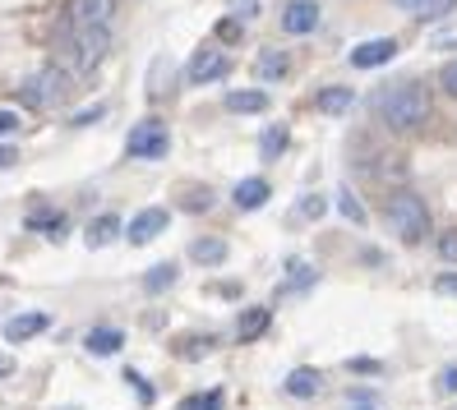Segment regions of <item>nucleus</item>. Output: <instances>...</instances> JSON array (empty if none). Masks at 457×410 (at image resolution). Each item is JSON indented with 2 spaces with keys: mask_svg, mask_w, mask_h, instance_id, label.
Segmentation results:
<instances>
[{
  "mask_svg": "<svg viewBox=\"0 0 457 410\" xmlns=\"http://www.w3.org/2000/svg\"><path fill=\"white\" fill-rule=\"evenodd\" d=\"M106 51H112V29H97V33L61 29L56 33V61L51 65H61L70 78H84V74H93L106 61Z\"/></svg>",
  "mask_w": 457,
  "mask_h": 410,
  "instance_id": "nucleus-1",
  "label": "nucleus"
},
{
  "mask_svg": "<svg viewBox=\"0 0 457 410\" xmlns=\"http://www.w3.org/2000/svg\"><path fill=\"white\" fill-rule=\"evenodd\" d=\"M374 111H379V120L388 129H416L429 120V93H425V84L402 78V84H393L374 97Z\"/></svg>",
  "mask_w": 457,
  "mask_h": 410,
  "instance_id": "nucleus-2",
  "label": "nucleus"
},
{
  "mask_svg": "<svg viewBox=\"0 0 457 410\" xmlns=\"http://www.w3.org/2000/svg\"><path fill=\"white\" fill-rule=\"evenodd\" d=\"M384 217H388V231H393L402 244H420L425 231H429V212H425V203L411 194V189H397V194H388Z\"/></svg>",
  "mask_w": 457,
  "mask_h": 410,
  "instance_id": "nucleus-3",
  "label": "nucleus"
},
{
  "mask_svg": "<svg viewBox=\"0 0 457 410\" xmlns=\"http://www.w3.org/2000/svg\"><path fill=\"white\" fill-rule=\"evenodd\" d=\"M70 88H74V78L61 65H46V70H37L33 78L19 84V102L29 106V111H51V106H61L70 97Z\"/></svg>",
  "mask_w": 457,
  "mask_h": 410,
  "instance_id": "nucleus-4",
  "label": "nucleus"
},
{
  "mask_svg": "<svg viewBox=\"0 0 457 410\" xmlns=\"http://www.w3.org/2000/svg\"><path fill=\"white\" fill-rule=\"evenodd\" d=\"M125 152H129L134 161H162V157L171 152L167 125H162V120H139V125L129 129V139H125Z\"/></svg>",
  "mask_w": 457,
  "mask_h": 410,
  "instance_id": "nucleus-5",
  "label": "nucleus"
},
{
  "mask_svg": "<svg viewBox=\"0 0 457 410\" xmlns=\"http://www.w3.org/2000/svg\"><path fill=\"white\" fill-rule=\"evenodd\" d=\"M112 10H116V0H70V10H65V29H79V33L112 29Z\"/></svg>",
  "mask_w": 457,
  "mask_h": 410,
  "instance_id": "nucleus-6",
  "label": "nucleus"
},
{
  "mask_svg": "<svg viewBox=\"0 0 457 410\" xmlns=\"http://www.w3.org/2000/svg\"><path fill=\"white\" fill-rule=\"evenodd\" d=\"M227 74H231V56L222 46H199L190 56V65H185V78H190V84H218V78H227Z\"/></svg>",
  "mask_w": 457,
  "mask_h": 410,
  "instance_id": "nucleus-7",
  "label": "nucleus"
},
{
  "mask_svg": "<svg viewBox=\"0 0 457 410\" xmlns=\"http://www.w3.org/2000/svg\"><path fill=\"white\" fill-rule=\"evenodd\" d=\"M162 231H167V208H144V212L125 226V240H129V244H148V240H157Z\"/></svg>",
  "mask_w": 457,
  "mask_h": 410,
  "instance_id": "nucleus-8",
  "label": "nucleus"
},
{
  "mask_svg": "<svg viewBox=\"0 0 457 410\" xmlns=\"http://www.w3.org/2000/svg\"><path fill=\"white\" fill-rule=\"evenodd\" d=\"M282 29H287L291 37L314 33V29H319V5H314V0H291V5L282 10Z\"/></svg>",
  "mask_w": 457,
  "mask_h": 410,
  "instance_id": "nucleus-9",
  "label": "nucleus"
},
{
  "mask_svg": "<svg viewBox=\"0 0 457 410\" xmlns=\"http://www.w3.org/2000/svg\"><path fill=\"white\" fill-rule=\"evenodd\" d=\"M393 56H397V42L393 37H374V42H361L352 51V65L356 70H374V65H388Z\"/></svg>",
  "mask_w": 457,
  "mask_h": 410,
  "instance_id": "nucleus-10",
  "label": "nucleus"
},
{
  "mask_svg": "<svg viewBox=\"0 0 457 410\" xmlns=\"http://www.w3.org/2000/svg\"><path fill=\"white\" fill-rule=\"evenodd\" d=\"M268 194H273V189H268V180L250 176V180H240V184H236L231 203H236L240 212H254V208H263V203H268Z\"/></svg>",
  "mask_w": 457,
  "mask_h": 410,
  "instance_id": "nucleus-11",
  "label": "nucleus"
},
{
  "mask_svg": "<svg viewBox=\"0 0 457 410\" xmlns=\"http://www.w3.org/2000/svg\"><path fill=\"white\" fill-rule=\"evenodd\" d=\"M120 231H125V226H120V217H116V212H102V217H93V222H88L84 240H88V250H102V244H112Z\"/></svg>",
  "mask_w": 457,
  "mask_h": 410,
  "instance_id": "nucleus-12",
  "label": "nucleus"
},
{
  "mask_svg": "<svg viewBox=\"0 0 457 410\" xmlns=\"http://www.w3.org/2000/svg\"><path fill=\"white\" fill-rule=\"evenodd\" d=\"M227 111L259 116V111H268V93L263 88H236V93H227Z\"/></svg>",
  "mask_w": 457,
  "mask_h": 410,
  "instance_id": "nucleus-13",
  "label": "nucleus"
},
{
  "mask_svg": "<svg viewBox=\"0 0 457 410\" xmlns=\"http://www.w3.org/2000/svg\"><path fill=\"white\" fill-rule=\"evenodd\" d=\"M46 327H51V318L46 314H14L10 323H5V337L10 341H29V337H37V332H46Z\"/></svg>",
  "mask_w": 457,
  "mask_h": 410,
  "instance_id": "nucleus-14",
  "label": "nucleus"
},
{
  "mask_svg": "<svg viewBox=\"0 0 457 410\" xmlns=\"http://www.w3.org/2000/svg\"><path fill=\"white\" fill-rule=\"evenodd\" d=\"M287 70H291L287 51H259V61H254V78H259V84H278Z\"/></svg>",
  "mask_w": 457,
  "mask_h": 410,
  "instance_id": "nucleus-15",
  "label": "nucleus"
},
{
  "mask_svg": "<svg viewBox=\"0 0 457 410\" xmlns=\"http://www.w3.org/2000/svg\"><path fill=\"white\" fill-rule=\"evenodd\" d=\"M268 323H273V314H268V309H245V314H240V323H236V341H259L263 332H268Z\"/></svg>",
  "mask_w": 457,
  "mask_h": 410,
  "instance_id": "nucleus-16",
  "label": "nucleus"
},
{
  "mask_svg": "<svg viewBox=\"0 0 457 410\" xmlns=\"http://www.w3.org/2000/svg\"><path fill=\"white\" fill-rule=\"evenodd\" d=\"M84 346H88V355H116L125 346V332L120 327H93V332L84 337Z\"/></svg>",
  "mask_w": 457,
  "mask_h": 410,
  "instance_id": "nucleus-17",
  "label": "nucleus"
},
{
  "mask_svg": "<svg viewBox=\"0 0 457 410\" xmlns=\"http://www.w3.org/2000/svg\"><path fill=\"white\" fill-rule=\"evenodd\" d=\"M319 388H324V378H319V369H295V373L287 378V392H291V397H314Z\"/></svg>",
  "mask_w": 457,
  "mask_h": 410,
  "instance_id": "nucleus-18",
  "label": "nucleus"
},
{
  "mask_svg": "<svg viewBox=\"0 0 457 410\" xmlns=\"http://www.w3.org/2000/svg\"><path fill=\"white\" fill-rule=\"evenodd\" d=\"M352 88H324L319 93V111H328V116H342V111H352Z\"/></svg>",
  "mask_w": 457,
  "mask_h": 410,
  "instance_id": "nucleus-19",
  "label": "nucleus"
},
{
  "mask_svg": "<svg viewBox=\"0 0 457 410\" xmlns=\"http://www.w3.org/2000/svg\"><path fill=\"white\" fill-rule=\"evenodd\" d=\"M190 258L195 263H227V240H195Z\"/></svg>",
  "mask_w": 457,
  "mask_h": 410,
  "instance_id": "nucleus-20",
  "label": "nucleus"
},
{
  "mask_svg": "<svg viewBox=\"0 0 457 410\" xmlns=\"http://www.w3.org/2000/svg\"><path fill=\"white\" fill-rule=\"evenodd\" d=\"M222 388H208V392H195V397H185L176 410H222Z\"/></svg>",
  "mask_w": 457,
  "mask_h": 410,
  "instance_id": "nucleus-21",
  "label": "nucleus"
},
{
  "mask_svg": "<svg viewBox=\"0 0 457 410\" xmlns=\"http://www.w3.org/2000/svg\"><path fill=\"white\" fill-rule=\"evenodd\" d=\"M337 208H342V217H346V222H365V208H361V199L352 194V189H337Z\"/></svg>",
  "mask_w": 457,
  "mask_h": 410,
  "instance_id": "nucleus-22",
  "label": "nucleus"
},
{
  "mask_svg": "<svg viewBox=\"0 0 457 410\" xmlns=\"http://www.w3.org/2000/svg\"><path fill=\"white\" fill-rule=\"evenodd\" d=\"M282 148H287V129H282V125H273V129L263 134V144H259V152H263L268 161H273V157H282Z\"/></svg>",
  "mask_w": 457,
  "mask_h": 410,
  "instance_id": "nucleus-23",
  "label": "nucleus"
},
{
  "mask_svg": "<svg viewBox=\"0 0 457 410\" xmlns=\"http://www.w3.org/2000/svg\"><path fill=\"white\" fill-rule=\"evenodd\" d=\"M457 10V0H420V5H416V19H444V14H453Z\"/></svg>",
  "mask_w": 457,
  "mask_h": 410,
  "instance_id": "nucleus-24",
  "label": "nucleus"
},
{
  "mask_svg": "<svg viewBox=\"0 0 457 410\" xmlns=\"http://www.w3.org/2000/svg\"><path fill=\"white\" fill-rule=\"evenodd\" d=\"M171 282H176V263H162L157 272H148V277H144V286H148V291H167Z\"/></svg>",
  "mask_w": 457,
  "mask_h": 410,
  "instance_id": "nucleus-25",
  "label": "nucleus"
},
{
  "mask_svg": "<svg viewBox=\"0 0 457 410\" xmlns=\"http://www.w3.org/2000/svg\"><path fill=\"white\" fill-rule=\"evenodd\" d=\"M324 208H328V199H324V194H310V199H301L295 217H305V222H310V217H324Z\"/></svg>",
  "mask_w": 457,
  "mask_h": 410,
  "instance_id": "nucleus-26",
  "label": "nucleus"
},
{
  "mask_svg": "<svg viewBox=\"0 0 457 410\" xmlns=\"http://www.w3.org/2000/svg\"><path fill=\"white\" fill-rule=\"evenodd\" d=\"M125 382H129L134 392H139V401H148V406H153V388H148V382H144L139 373H134V369H125Z\"/></svg>",
  "mask_w": 457,
  "mask_h": 410,
  "instance_id": "nucleus-27",
  "label": "nucleus"
},
{
  "mask_svg": "<svg viewBox=\"0 0 457 410\" xmlns=\"http://www.w3.org/2000/svg\"><path fill=\"white\" fill-rule=\"evenodd\" d=\"M435 291H439V295H457V272H439V277H435Z\"/></svg>",
  "mask_w": 457,
  "mask_h": 410,
  "instance_id": "nucleus-28",
  "label": "nucleus"
},
{
  "mask_svg": "<svg viewBox=\"0 0 457 410\" xmlns=\"http://www.w3.org/2000/svg\"><path fill=\"white\" fill-rule=\"evenodd\" d=\"M10 167H19V148L14 144H0V171H10Z\"/></svg>",
  "mask_w": 457,
  "mask_h": 410,
  "instance_id": "nucleus-29",
  "label": "nucleus"
},
{
  "mask_svg": "<svg viewBox=\"0 0 457 410\" xmlns=\"http://www.w3.org/2000/svg\"><path fill=\"white\" fill-rule=\"evenodd\" d=\"M439 254H444L448 263H457V231H448V235L439 240Z\"/></svg>",
  "mask_w": 457,
  "mask_h": 410,
  "instance_id": "nucleus-30",
  "label": "nucleus"
},
{
  "mask_svg": "<svg viewBox=\"0 0 457 410\" xmlns=\"http://www.w3.org/2000/svg\"><path fill=\"white\" fill-rule=\"evenodd\" d=\"M218 37H222V42H236V37H240V23H236V19H222V23H218Z\"/></svg>",
  "mask_w": 457,
  "mask_h": 410,
  "instance_id": "nucleus-31",
  "label": "nucleus"
},
{
  "mask_svg": "<svg viewBox=\"0 0 457 410\" xmlns=\"http://www.w3.org/2000/svg\"><path fill=\"white\" fill-rule=\"evenodd\" d=\"M444 88L457 97V61H453V65H444Z\"/></svg>",
  "mask_w": 457,
  "mask_h": 410,
  "instance_id": "nucleus-32",
  "label": "nucleus"
},
{
  "mask_svg": "<svg viewBox=\"0 0 457 410\" xmlns=\"http://www.w3.org/2000/svg\"><path fill=\"white\" fill-rule=\"evenodd\" d=\"M19 129V116L14 111H0V134H14Z\"/></svg>",
  "mask_w": 457,
  "mask_h": 410,
  "instance_id": "nucleus-33",
  "label": "nucleus"
},
{
  "mask_svg": "<svg viewBox=\"0 0 457 410\" xmlns=\"http://www.w3.org/2000/svg\"><path fill=\"white\" fill-rule=\"evenodd\" d=\"M97 116H102V106H88V111H79V116H74V125H93Z\"/></svg>",
  "mask_w": 457,
  "mask_h": 410,
  "instance_id": "nucleus-34",
  "label": "nucleus"
},
{
  "mask_svg": "<svg viewBox=\"0 0 457 410\" xmlns=\"http://www.w3.org/2000/svg\"><path fill=\"white\" fill-rule=\"evenodd\" d=\"M190 208H195V212L208 208V194H204V189H190Z\"/></svg>",
  "mask_w": 457,
  "mask_h": 410,
  "instance_id": "nucleus-35",
  "label": "nucleus"
},
{
  "mask_svg": "<svg viewBox=\"0 0 457 410\" xmlns=\"http://www.w3.org/2000/svg\"><path fill=\"white\" fill-rule=\"evenodd\" d=\"M444 392H457V365L444 369Z\"/></svg>",
  "mask_w": 457,
  "mask_h": 410,
  "instance_id": "nucleus-36",
  "label": "nucleus"
},
{
  "mask_svg": "<svg viewBox=\"0 0 457 410\" xmlns=\"http://www.w3.org/2000/svg\"><path fill=\"white\" fill-rule=\"evenodd\" d=\"M5 373H14V355L0 350V378H5Z\"/></svg>",
  "mask_w": 457,
  "mask_h": 410,
  "instance_id": "nucleus-37",
  "label": "nucleus"
},
{
  "mask_svg": "<svg viewBox=\"0 0 457 410\" xmlns=\"http://www.w3.org/2000/svg\"><path fill=\"white\" fill-rule=\"evenodd\" d=\"M393 5H397V10H411V14H416V5H420V0H393Z\"/></svg>",
  "mask_w": 457,
  "mask_h": 410,
  "instance_id": "nucleus-38",
  "label": "nucleus"
},
{
  "mask_svg": "<svg viewBox=\"0 0 457 410\" xmlns=\"http://www.w3.org/2000/svg\"><path fill=\"white\" fill-rule=\"evenodd\" d=\"M356 410H374V406H356Z\"/></svg>",
  "mask_w": 457,
  "mask_h": 410,
  "instance_id": "nucleus-39",
  "label": "nucleus"
}]
</instances>
